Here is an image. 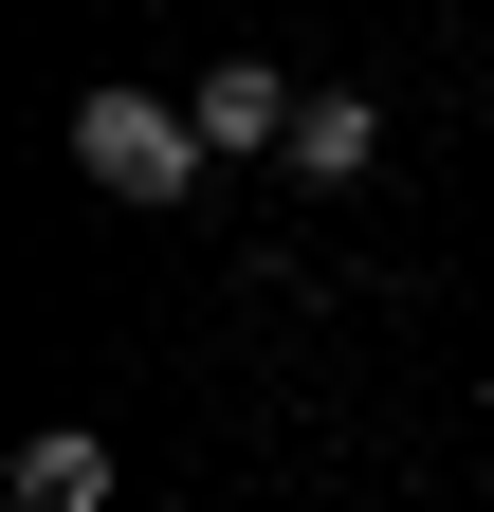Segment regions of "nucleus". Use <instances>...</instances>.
Returning a JSON list of instances; mask_svg holds the SVG:
<instances>
[{"label":"nucleus","mask_w":494,"mask_h":512,"mask_svg":"<svg viewBox=\"0 0 494 512\" xmlns=\"http://www.w3.org/2000/svg\"><path fill=\"white\" fill-rule=\"evenodd\" d=\"M74 165L110 183V202H202V110L183 92H74Z\"/></svg>","instance_id":"nucleus-1"},{"label":"nucleus","mask_w":494,"mask_h":512,"mask_svg":"<svg viewBox=\"0 0 494 512\" xmlns=\"http://www.w3.org/2000/svg\"><path fill=\"white\" fill-rule=\"evenodd\" d=\"M183 110H202L220 165H293V110H312V92H293L275 55H202V74H183Z\"/></svg>","instance_id":"nucleus-2"},{"label":"nucleus","mask_w":494,"mask_h":512,"mask_svg":"<svg viewBox=\"0 0 494 512\" xmlns=\"http://www.w3.org/2000/svg\"><path fill=\"white\" fill-rule=\"evenodd\" d=\"M0 476H19V512H110V439H92V421H37Z\"/></svg>","instance_id":"nucleus-3"},{"label":"nucleus","mask_w":494,"mask_h":512,"mask_svg":"<svg viewBox=\"0 0 494 512\" xmlns=\"http://www.w3.org/2000/svg\"><path fill=\"white\" fill-rule=\"evenodd\" d=\"M366 165H385V110H366V92H312V110H293V183H366Z\"/></svg>","instance_id":"nucleus-4"}]
</instances>
